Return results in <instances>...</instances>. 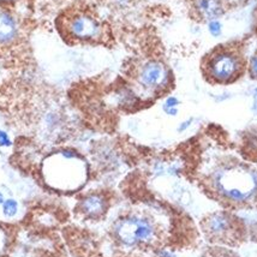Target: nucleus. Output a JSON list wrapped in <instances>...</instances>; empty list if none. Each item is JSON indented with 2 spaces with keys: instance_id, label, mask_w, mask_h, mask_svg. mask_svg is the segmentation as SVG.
<instances>
[{
  "instance_id": "nucleus-7",
  "label": "nucleus",
  "mask_w": 257,
  "mask_h": 257,
  "mask_svg": "<svg viewBox=\"0 0 257 257\" xmlns=\"http://www.w3.org/2000/svg\"><path fill=\"white\" fill-rule=\"evenodd\" d=\"M18 35V25L15 17L7 10L0 7V46L14 42Z\"/></svg>"
},
{
  "instance_id": "nucleus-4",
  "label": "nucleus",
  "mask_w": 257,
  "mask_h": 257,
  "mask_svg": "<svg viewBox=\"0 0 257 257\" xmlns=\"http://www.w3.org/2000/svg\"><path fill=\"white\" fill-rule=\"evenodd\" d=\"M68 32L76 40L92 41L101 37L102 27L92 17L79 14L69 20Z\"/></svg>"
},
{
  "instance_id": "nucleus-6",
  "label": "nucleus",
  "mask_w": 257,
  "mask_h": 257,
  "mask_svg": "<svg viewBox=\"0 0 257 257\" xmlns=\"http://www.w3.org/2000/svg\"><path fill=\"white\" fill-rule=\"evenodd\" d=\"M205 230H207L208 236L214 240L227 241V238L232 236L233 230H235V223L230 215L225 213H217L207 220Z\"/></svg>"
},
{
  "instance_id": "nucleus-1",
  "label": "nucleus",
  "mask_w": 257,
  "mask_h": 257,
  "mask_svg": "<svg viewBox=\"0 0 257 257\" xmlns=\"http://www.w3.org/2000/svg\"><path fill=\"white\" fill-rule=\"evenodd\" d=\"M212 184L223 199L237 203L246 202L257 192V173L243 165L225 166L215 172Z\"/></svg>"
},
{
  "instance_id": "nucleus-11",
  "label": "nucleus",
  "mask_w": 257,
  "mask_h": 257,
  "mask_svg": "<svg viewBox=\"0 0 257 257\" xmlns=\"http://www.w3.org/2000/svg\"><path fill=\"white\" fill-rule=\"evenodd\" d=\"M208 30H209L212 37H220L221 33H222V25H221V23L219 22V20L212 19L209 22V24H208Z\"/></svg>"
},
{
  "instance_id": "nucleus-10",
  "label": "nucleus",
  "mask_w": 257,
  "mask_h": 257,
  "mask_svg": "<svg viewBox=\"0 0 257 257\" xmlns=\"http://www.w3.org/2000/svg\"><path fill=\"white\" fill-rule=\"evenodd\" d=\"M17 212H18V203L15 200H6L2 203V213L5 217L12 218L17 214Z\"/></svg>"
},
{
  "instance_id": "nucleus-3",
  "label": "nucleus",
  "mask_w": 257,
  "mask_h": 257,
  "mask_svg": "<svg viewBox=\"0 0 257 257\" xmlns=\"http://www.w3.org/2000/svg\"><path fill=\"white\" fill-rule=\"evenodd\" d=\"M240 70V58L231 50H219L208 58V74L210 78L220 83H227L236 79Z\"/></svg>"
},
{
  "instance_id": "nucleus-15",
  "label": "nucleus",
  "mask_w": 257,
  "mask_h": 257,
  "mask_svg": "<svg viewBox=\"0 0 257 257\" xmlns=\"http://www.w3.org/2000/svg\"><path fill=\"white\" fill-rule=\"evenodd\" d=\"M191 123H192V119L185 120V122L182 123V124L179 125V128H178V131H179V132H183V131L186 130V128H189L190 125H191Z\"/></svg>"
},
{
  "instance_id": "nucleus-16",
  "label": "nucleus",
  "mask_w": 257,
  "mask_h": 257,
  "mask_svg": "<svg viewBox=\"0 0 257 257\" xmlns=\"http://www.w3.org/2000/svg\"><path fill=\"white\" fill-rule=\"evenodd\" d=\"M165 110V113L166 114H168V115H177V113H178V109H168V110Z\"/></svg>"
},
{
  "instance_id": "nucleus-14",
  "label": "nucleus",
  "mask_w": 257,
  "mask_h": 257,
  "mask_svg": "<svg viewBox=\"0 0 257 257\" xmlns=\"http://www.w3.org/2000/svg\"><path fill=\"white\" fill-rule=\"evenodd\" d=\"M250 73L253 74V77L257 78V55L250 61Z\"/></svg>"
},
{
  "instance_id": "nucleus-18",
  "label": "nucleus",
  "mask_w": 257,
  "mask_h": 257,
  "mask_svg": "<svg viewBox=\"0 0 257 257\" xmlns=\"http://www.w3.org/2000/svg\"><path fill=\"white\" fill-rule=\"evenodd\" d=\"M4 196H2V194L1 192H0V204H2V203H4Z\"/></svg>"
},
{
  "instance_id": "nucleus-17",
  "label": "nucleus",
  "mask_w": 257,
  "mask_h": 257,
  "mask_svg": "<svg viewBox=\"0 0 257 257\" xmlns=\"http://www.w3.org/2000/svg\"><path fill=\"white\" fill-rule=\"evenodd\" d=\"M254 110H255V113L257 114V88L254 92Z\"/></svg>"
},
{
  "instance_id": "nucleus-9",
  "label": "nucleus",
  "mask_w": 257,
  "mask_h": 257,
  "mask_svg": "<svg viewBox=\"0 0 257 257\" xmlns=\"http://www.w3.org/2000/svg\"><path fill=\"white\" fill-rule=\"evenodd\" d=\"M197 7L204 17L210 19H215L222 14V4L220 0H199Z\"/></svg>"
},
{
  "instance_id": "nucleus-12",
  "label": "nucleus",
  "mask_w": 257,
  "mask_h": 257,
  "mask_svg": "<svg viewBox=\"0 0 257 257\" xmlns=\"http://www.w3.org/2000/svg\"><path fill=\"white\" fill-rule=\"evenodd\" d=\"M179 105V100L176 96H169L167 97L165 104H164V110L168 109H177V106Z\"/></svg>"
},
{
  "instance_id": "nucleus-5",
  "label": "nucleus",
  "mask_w": 257,
  "mask_h": 257,
  "mask_svg": "<svg viewBox=\"0 0 257 257\" xmlns=\"http://www.w3.org/2000/svg\"><path fill=\"white\" fill-rule=\"evenodd\" d=\"M168 69L158 60L147 61L138 73V82L141 86L149 91H156L165 87L168 83Z\"/></svg>"
},
{
  "instance_id": "nucleus-8",
  "label": "nucleus",
  "mask_w": 257,
  "mask_h": 257,
  "mask_svg": "<svg viewBox=\"0 0 257 257\" xmlns=\"http://www.w3.org/2000/svg\"><path fill=\"white\" fill-rule=\"evenodd\" d=\"M79 209L82 210L86 217L96 219V218L102 217L107 209L106 200L101 195L92 194L89 196L84 197L79 203Z\"/></svg>"
},
{
  "instance_id": "nucleus-13",
  "label": "nucleus",
  "mask_w": 257,
  "mask_h": 257,
  "mask_svg": "<svg viewBox=\"0 0 257 257\" xmlns=\"http://www.w3.org/2000/svg\"><path fill=\"white\" fill-rule=\"evenodd\" d=\"M11 146V140L9 135L5 131L0 130V147H10Z\"/></svg>"
},
{
  "instance_id": "nucleus-19",
  "label": "nucleus",
  "mask_w": 257,
  "mask_h": 257,
  "mask_svg": "<svg viewBox=\"0 0 257 257\" xmlns=\"http://www.w3.org/2000/svg\"><path fill=\"white\" fill-rule=\"evenodd\" d=\"M0 1H9V0H0Z\"/></svg>"
},
{
  "instance_id": "nucleus-2",
  "label": "nucleus",
  "mask_w": 257,
  "mask_h": 257,
  "mask_svg": "<svg viewBox=\"0 0 257 257\" xmlns=\"http://www.w3.org/2000/svg\"><path fill=\"white\" fill-rule=\"evenodd\" d=\"M113 235L122 245L128 248L147 245L155 238V227L146 218L128 217L114 223Z\"/></svg>"
}]
</instances>
